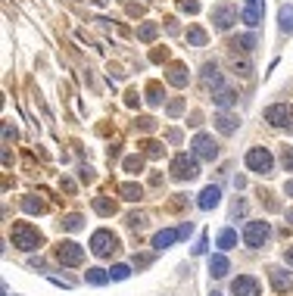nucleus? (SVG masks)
<instances>
[{"instance_id": "1", "label": "nucleus", "mask_w": 293, "mask_h": 296, "mask_svg": "<svg viewBox=\"0 0 293 296\" xmlns=\"http://www.w3.org/2000/svg\"><path fill=\"white\" fill-rule=\"evenodd\" d=\"M13 246H19L22 253H34L44 246V234L38 228H31L28 221H16L13 224Z\"/></svg>"}, {"instance_id": "2", "label": "nucleus", "mask_w": 293, "mask_h": 296, "mask_svg": "<svg viewBox=\"0 0 293 296\" xmlns=\"http://www.w3.org/2000/svg\"><path fill=\"white\" fill-rule=\"evenodd\" d=\"M119 246H122V240L112 231H106V228L94 231V237H91V253L100 256V259H109L112 253H119Z\"/></svg>"}, {"instance_id": "3", "label": "nucleus", "mask_w": 293, "mask_h": 296, "mask_svg": "<svg viewBox=\"0 0 293 296\" xmlns=\"http://www.w3.org/2000/svg\"><path fill=\"white\" fill-rule=\"evenodd\" d=\"M169 172H172L175 181H194V178L200 175V169H196V159H194V156H187V153H178V156L172 159Z\"/></svg>"}, {"instance_id": "4", "label": "nucleus", "mask_w": 293, "mask_h": 296, "mask_svg": "<svg viewBox=\"0 0 293 296\" xmlns=\"http://www.w3.org/2000/svg\"><path fill=\"white\" fill-rule=\"evenodd\" d=\"M56 262L60 265H81L85 262V246L75 240H60L56 243Z\"/></svg>"}, {"instance_id": "5", "label": "nucleus", "mask_w": 293, "mask_h": 296, "mask_svg": "<svg viewBox=\"0 0 293 296\" xmlns=\"http://www.w3.org/2000/svg\"><path fill=\"white\" fill-rule=\"evenodd\" d=\"M268 237H272V224L268 221H247V228H243V243L253 246V250H259Z\"/></svg>"}, {"instance_id": "6", "label": "nucleus", "mask_w": 293, "mask_h": 296, "mask_svg": "<svg viewBox=\"0 0 293 296\" xmlns=\"http://www.w3.org/2000/svg\"><path fill=\"white\" fill-rule=\"evenodd\" d=\"M272 165H275V159H272V153H268L265 147H253V150L247 153V169H250V172L268 175V172H272Z\"/></svg>"}, {"instance_id": "7", "label": "nucleus", "mask_w": 293, "mask_h": 296, "mask_svg": "<svg viewBox=\"0 0 293 296\" xmlns=\"http://www.w3.org/2000/svg\"><path fill=\"white\" fill-rule=\"evenodd\" d=\"M191 147H194V156H196V159H206V162H212V159L218 156V144H215V140L209 137V134H196Z\"/></svg>"}, {"instance_id": "8", "label": "nucleus", "mask_w": 293, "mask_h": 296, "mask_svg": "<svg viewBox=\"0 0 293 296\" xmlns=\"http://www.w3.org/2000/svg\"><path fill=\"white\" fill-rule=\"evenodd\" d=\"M290 118H293V109H290L287 103H275V106H268V109H265V122L275 125V128H284Z\"/></svg>"}, {"instance_id": "9", "label": "nucleus", "mask_w": 293, "mask_h": 296, "mask_svg": "<svg viewBox=\"0 0 293 296\" xmlns=\"http://www.w3.org/2000/svg\"><path fill=\"white\" fill-rule=\"evenodd\" d=\"M212 22H215V28H231L234 22H237V9H234L231 3H218L215 9H212Z\"/></svg>"}, {"instance_id": "10", "label": "nucleus", "mask_w": 293, "mask_h": 296, "mask_svg": "<svg viewBox=\"0 0 293 296\" xmlns=\"http://www.w3.org/2000/svg\"><path fill=\"white\" fill-rule=\"evenodd\" d=\"M231 293L234 296H259V281L250 278V275H240L231 281Z\"/></svg>"}, {"instance_id": "11", "label": "nucleus", "mask_w": 293, "mask_h": 296, "mask_svg": "<svg viewBox=\"0 0 293 296\" xmlns=\"http://www.w3.org/2000/svg\"><path fill=\"white\" fill-rule=\"evenodd\" d=\"M268 278H272V287H275L281 296L293 290V281H290L287 271H281V268H268Z\"/></svg>"}, {"instance_id": "12", "label": "nucleus", "mask_w": 293, "mask_h": 296, "mask_svg": "<svg viewBox=\"0 0 293 296\" xmlns=\"http://www.w3.org/2000/svg\"><path fill=\"white\" fill-rule=\"evenodd\" d=\"M221 203V191L215 184H209V187H203V194H200V199H196V206L200 209H215Z\"/></svg>"}, {"instance_id": "13", "label": "nucleus", "mask_w": 293, "mask_h": 296, "mask_svg": "<svg viewBox=\"0 0 293 296\" xmlns=\"http://www.w3.org/2000/svg\"><path fill=\"white\" fill-rule=\"evenodd\" d=\"M94 209H97L100 215H115V212H119V203H115L112 197L100 194V197H94Z\"/></svg>"}, {"instance_id": "14", "label": "nucleus", "mask_w": 293, "mask_h": 296, "mask_svg": "<svg viewBox=\"0 0 293 296\" xmlns=\"http://www.w3.org/2000/svg\"><path fill=\"white\" fill-rule=\"evenodd\" d=\"M203 85H206V88H212L215 94L221 91V75H218L215 63H206V66H203Z\"/></svg>"}, {"instance_id": "15", "label": "nucleus", "mask_w": 293, "mask_h": 296, "mask_svg": "<svg viewBox=\"0 0 293 296\" xmlns=\"http://www.w3.org/2000/svg\"><path fill=\"white\" fill-rule=\"evenodd\" d=\"M119 197L128 199V203H137V199L144 197V187L134 184V181H125V184H119Z\"/></svg>"}, {"instance_id": "16", "label": "nucleus", "mask_w": 293, "mask_h": 296, "mask_svg": "<svg viewBox=\"0 0 293 296\" xmlns=\"http://www.w3.org/2000/svg\"><path fill=\"white\" fill-rule=\"evenodd\" d=\"M237 125H240V122H237L231 112H218V115H215V128H218L221 134H234V131H237Z\"/></svg>"}, {"instance_id": "17", "label": "nucleus", "mask_w": 293, "mask_h": 296, "mask_svg": "<svg viewBox=\"0 0 293 296\" xmlns=\"http://www.w3.org/2000/svg\"><path fill=\"white\" fill-rule=\"evenodd\" d=\"M175 240H181V234L172 231V228H166V231H159V234L153 237V246H156V250H166V246H172Z\"/></svg>"}, {"instance_id": "18", "label": "nucleus", "mask_w": 293, "mask_h": 296, "mask_svg": "<svg viewBox=\"0 0 293 296\" xmlns=\"http://www.w3.org/2000/svg\"><path fill=\"white\" fill-rule=\"evenodd\" d=\"M169 85H175V88H184L187 85V66H181V63H175L172 69H169Z\"/></svg>"}, {"instance_id": "19", "label": "nucleus", "mask_w": 293, "mask_h": 296, "mask_svg": "<svg viewBox=\"0 0 293 296\" xmlns=\"http://www.w3.org/2000/svg\"><path fill=\"white\" fill-rule=\"evenodd\" d=\"M278 25H281V31H293V6L290 3H284V6H281L278 9Z\"/></svg>"}, {"instance_id": "20", "label": "nucleus", "mask_w": 293, "mask_h": 296, "mask_svg": "<svg viewBox=\"0 0 293 296\" xmlns=\"http://www.w3.org/2000/svg\"><path fill=\"white\" fill-rule=\"evenodd\" d=\"M228 268H231V265H228V259L221 256V253L209 259V271H212V278H225V275H228Z\"/></svg>"}, {"instance_id": "21", "label": "nucleus", "mask_w": 293, "mask_h": 296, "mask_svg": "<svg viewBox=\"0 0 293 296\" xmlns=\"http://www.w3.org/2000/svg\"><path fill=\"white\" fill-rule=\"evenodd\" d=\"M162 100H166L162 85H159V81H150V85H147V103H150V106H159Z\"/></svg>"}, {"instance_id": "22", "label": "nucleus", "mask_w": 293, "mask_h": 296, "mask_svg": "<svg viewBox=\"0 0 293 296\" xmlns=\"http://www.w3.org/2000/svg\"><path fill=\"white\" fill-rule=\"evenodd\" d=\"M206 41H209V34H206L200 25H191V28H187V44H191V47H206Z\"/></svg>"}, {"instance_id": "23", "label": "nucleus", "mask_w": 293, "mask_h": 296, "mask_svg": "<svg viewBox=\"0 0 293 296\" xmlns=\"http://www.w3.org/2000/svg\"><path fill=\"white\" fill-rule=\"evenodd\" d=\"M85 278H88V284H94V287H103V284L109 281V271L106 268H88Z\"/></svg>"}, {"instance_id": "24", "label": "nucleus", "mask_w": 293, "mask_h": 296, "mask_svg": "<svg viewBox=\"0 0 293 296\" xmlns=\"http://www.w3.org/2000/svg\"><path fill=\"white\" fill-rule=\"evenodd\" d=\"M22 209L31 212V215H41V212H47V203L41 197H25V199H22Z\"/></svg>"}, {"instance_id": "25", "label": "nucleus", "mask_w": 293, "mask_h": 296, "mask_svg": "<svg viewBox=\"0 0 293 296\" xmlns=\"http://www.w3.org/2000/svg\"><path fill=\"white\" fill-rule=\"evenodd\" d=\"M234 246H237V231L225 228V231L218 234V250H234Z\"/></svg>"}, {"instance_id": "26", "label": "nucleus", "mask_w": 293, "mask_h": 296, "mask_svg": "<svg viewBox=\"0 0 293 296\" xmlns=\"http://www.w3.org/2000/svg\"><path fill=\"white\" fill-rule=\"evenodd\" d=\"M212 100L221 106V109H225V106H234V103H237V94H234V91H228V88H221V91L215 94Z\"/></svg>"}, {"instance_id": "27", "label": "nucleus", "mask_w": 293, "mask_h": 296, "mask_svg": "<svg viewBox=\"0 0 293 296\" xmlns=\"http://www.w3.org/2000/svg\"><path fill=\"white\" fill-rule=\"evenodd\" d=\"M156 34H159V25H156V22H144V25L137 28V38H140V41H153Z\"/></svg>"}, {"instance_id": "28", "label": "nucleus", "mask_w": 293, "mask_h": 296, "mask_svg": "<svg viewBox=\"0 0 293 296\" xmlns=\"http://www.w3.org/2000/svg\"><path fill=\"white\" fill-rule=\"evenodd\" d=\"M60 224H63L66 231H81V228H85V218H81L78 212H72V215H66V218H63Z\"/></svg>"}, {"instance_id": "29", "label": "nucleus", "mask_w": 293, "mask_h": 296, "mask_svg": "<svg viewBox=\"0 0 293 296\" xmlns=\"http://www.w3.org/2000/svg\"><path fill=\"white\" fill-rule=\"evenodd\" d=\"M140 150H144V156H150V159L162 156V144H159V140H144V144H140Z\"/></svg>"}, {"instance_id": "30", "label": "nucleus", "mask_w": 293, "mask_h": 296, "mask_svg": "<svg viewBox=\"0 0 293 296\" xmlns=\"http://www.w3.org/2000/svg\"><path fill=\"white\" fill-rule=\"evenodd\" d=\"M122 169H125V172H131V175L144 172V156H128V159L122 162Z\"/></svg>"}, {"instance_id": "31", "label": "nucleus", "mask_w": 293, "mask_h": 296, "mask_svg": "<svg viewBox=\"0 0 293 296\" xmlns=\"http://www.w3.org/2000/svg\"><path fill=\"white\" fill-rule=\"evenodd\" d=\"M259 19H262V6H247L243 9V22H247V25H259Z\"/></svg>"}, {"instance_id": "32", "label": "nucleus", "mask_w": 293, "mask_h": 296, "mask_svg": "<svg viewBox=\"0 0 293 296\" xmlns=\"http://www.w3.org/2000/svg\"><path fill=\"white\" fill-rule=\"evenodd\" d=\"M234 47H240V50H253V47H256V38H253V34H240V38L237 41H234Z\"/></svg>"}, {"instance_id": "33", "label": "nucleus", "mask_w": 293, "mask_h": 296, "mask_svg": "<svg viewBox=\"0 0 293 296\" xmlns=\"http://www.w3.org/2000/svg\"><path fill=\"white\" fill-rule=\"evenodd\" d=\"M128 275H131V268H128V265H112V268H109V278H112V281H125Z\"/></svg>"}, {"instance_id": "34", "label": "nucleus", "mask_w": 293, "mask_h": 296, "mask_svg": "<svg viewBox=\"0 0 293 296\" xmlns=\"http://www.w3.org/2000/svg\"><path fill=\"white\" fill-rule=\"evenodd\" d=\"M137 128H140V131H156V118H150V115L137 118Z\"/></svg>"}, {"instance_id": "35", "label": "nucleus", "mask_w": 293, "mask_h": 296, "mask_svg": "<svg viewBox=\"0 0 293 296\" xmlns=\"http://www.w3.org/2000/svg\"><path fill=\"white\" fill-rule=\"evenodd\" d=\"M178 9H184V13H200V3H196V0H178Z\"/></svg>"}, {"instance_id": "36", "label": "nucleus", "mask_w": 293, "mask_h": 296, "mask_svg": "<svg viewBox=\"0 0 293 296\" xmlns=\"http://www.w3.org/2000/svg\"><path fill=\"white\" fill-rule=\"evenodd\" d=\"M78 178H81L85 184H91V181H94L97 175H94V169H91V165H81V169H78Z\"/></svg>"}, {"instance_id": "37", "label": "nucleus", "mask_w": 293, "mask_h": 296, "mask_svg": "<svg viewBox=\"0 0 293 296\" xmlns=\"http://www.w3.org/2000/svg\"><path fill=\"white\" fill-rule=\"evenodd\" d=\"M144 221H147V218L140 215V212H131V215H128V228H140Z\"/></svg>"}, {"instance_id": "38", "label": "nucleus", "mask_w": 293, "mask_h": 296, "mask_svg": "<svg viewBox=\"0 0 293 296\" xmlns=\"http://www.w3.org/2000/svg\"><path fill=\"white\" fill-rule=\"evenodd\" d=\"M281 159H284V169L293 172V147H284V156H281Z\"/></svg>"}, {"instance_id": "39", "label": "nucleus", "mask_w": 293, "mask_h": 296, "mask_svg": "<svg viewBox=\"0 0 293 296\" xmlns=\"http://www.w3.org/2000/svg\"><path fill=\"white\" fill-rule=\"evenodd\" d=\"M137 103H140V94H137V91H128V97H125V106H131V109H134Z\"/></svg>"}, {"instance_id": "40", "label": "nucleus", "mask_w": 293, "mask_h": 296, "mask_svg": "<svg viewBox=\"0 0 293 296\" xmlns=\"http://www.w3.org/2000/svg\"><path fill=\"white\" fill-rule=\"evenodd\" d=\"M153 262V256H134V268H147Z\"/></svg>"}, {"instance_id": "41", "label": "nucleus", "mask_w": 293, "mask_h": 296, "mask_svg": "<svg viewBox=\"0 0 293 296\" xmlns=\"http://www.w3.org/2000/svg\"><path fill=\"white\" fill-rule=\"evenodd\" d=\"M150 59H153V63H162V59H169V50H166V47H162V50H153Z\"/></svg>"}, {"instance_id": "42", "label": "nucleus", "mask_w": 293, "mask_h": 296, "mask_svg": "<svg viewBox=\"0 0 293 296\" xmlns=\"http://www.w3.org/2000/svg\"><path fill=\"white\" fill-rule=\"evenodd\" d=\"M181 109H184V100H172L169 103V115H178Z\"/></svg>"}, {"instance_id": "43", "label": "nucleus", "mask_w": 293, "mask_h": 296, "mask_svg": "<svg viewBox=\"0 0 293 296\" xmlns=\"http://www.w3.org/2000/svg\"><path fill=\"white\" fill-rule=\"evenodd\" d=\"M194 253H196V256H203V253H206V234L200 237V240H196V246H194Z\"/></svg>"}, {"instance_id": "44", "label": "nucleus", "mask_w": 293, "mask_h": 296, "mask_svg": "<svg viewBox=\"0 0 293 296\" xmlns=\"http://www.w3.org/2000/svg\"><path fill=\"white\" fill-rule=\"evenodd\" d=\"M3 140H16V128H9V125H3Z\"/></svg>"}, {"instance_id": "45", "label": "nucleus", "mask_w": 293, "mask_h": 296, "mask_svg": "<svg viewBox=\"0 0 293 296\" xmlns=\"http://www.w3.org/2000/svg\"><path fill=\"white\" fill-rule=\"evenodd\" d=\"M166 137H169V140H172V144H178V140H181V131H169V134H166Z\"/></svg>"}, {"instance_id": "46", "label": "nucleus", "mask_w": 293, "mask_h": 296, "mask_svg": "<svg viewBox=\"0 0 293 296\" xmlns=\"http://www.w3.org/2000/svg\"><path fill=\"white\" fill-rule=\"evenodd\" d=\"M284 259H287V265H293V246H287V253H284Z\"/></svg>"}, {"instance_id": "47", "label": "nucleus", "mask_w": 293, "mask_h": 296, "mask_svg": "<svg viewBox=\"0 0 293 296\" xmlns=\"http://www.w3.org/2000/svg\"><path fill=\"white\" fill-rule=\"evenodd\" d=\"M284 194H287V197H293V181H287V184H284Z\"/></svg>"}, {"instance_id": "48", "label": "nucleus", "mask_w": 293, "mask_h": 296, "mask_svg": "<svg viewBox=\"0 0 293 296\" xmlns=\"http://www.w3.org/2000/svg\"><path fill=\"white\" fill-rule=\"evenodd\" d=\"M247 6H262V0H243Z\"/></svg>"}, {"instance_id": "49", "label": "nucleus", "mask_w": 293, "mask_h": 296, "mask_svg": "<svg viewBox=\"0 0 293 296\" xmlns=\"http://www.w3.org/2000/svg\"><path fill=\"white\" fill-rule=\"evenodd\" d=\"M287 221H290V224H293V209H290V212H287Z\"/></svg>"}, {"instance_id": "50", "label": "nucleus", "mask_w": 293, "mask_h": 296, "mask_svg": "<svg viewBox=\"0 0 293 296\" xmlns=\"http://www.w3.org/2000/svg\"><path fill=\"white\" fill-rule=\"evenodd\" d=\"M212 296H221V293H212Z\"/></svg>"}]
</instances>
